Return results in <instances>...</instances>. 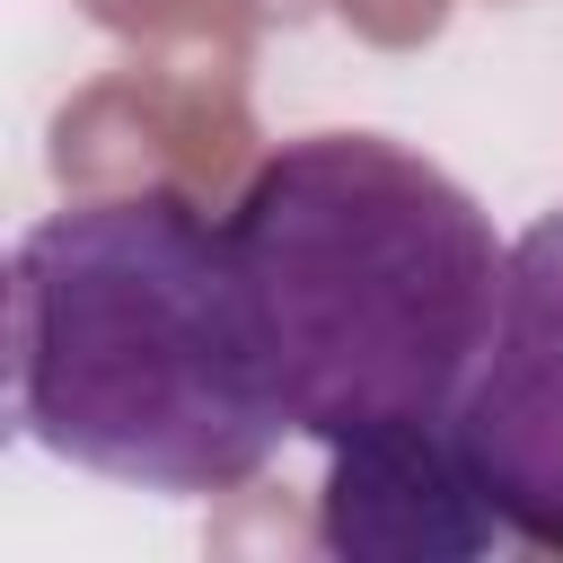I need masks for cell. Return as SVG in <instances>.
I'll use <instances>...</instances> for the list:
<instances>
[{"mask_svg": "<svg viewBox=\"0 0 563 563\" xmlns=\"http://www.w3.org/2000/svg\"><path fill=\"white\" fill-rule=\"evenodd\" d=\"M325 554H387V563H457L493 554L519 528L493 510L457 422H378L325 449L317 493Z\"/></svg>", "mask_w": 563, "mask_h": 563, "instance_id": "cell-4", "label": "cell"}, {"mask_svg": "<svg viewBox=\"0 0 563 563\" xmlns=\"http://www.w3.org/2000/svg\"><path fill=\"white\" fill-rule=\"evenodd\" d=\"M457 440L519 545L563 554V202L510 238L493 343L457 396Z\"/></svg>", "mask_w": 563, "mask_h": 563, "instance_id": "cell-3", "label": "cell"}, {"mask_svg": "<svg viewBox=\"0 0 563 563\" xmlns=\"http://www.w3.org/2000/svg\"><path fill=\"white\" fill-rule=\"evenodd\" d=\"M229 255L299 440L334 449L378 422H457L510 246L449 167L387 132L282 141L229 202Z\"/></svg>", "mask_w": 563, "mask_h": 563, "instance_id": "cell-2", "label": "cell"}, {"mask_svg": "<svg viewBox=\"0 0 563 563\" xmlns=\"http://www.w3.org/2000/svg\"><path fill=\"white\" fill-rule=\"evenodd\" d=\"M9 422L132 493H229L282 449L229 220L141 185L44 211L9 255Z\"/></svg>", "mask_w": 563, "mask_h": 563, "instance_id": "cell-1", "label": "cell"}]
</instances>
